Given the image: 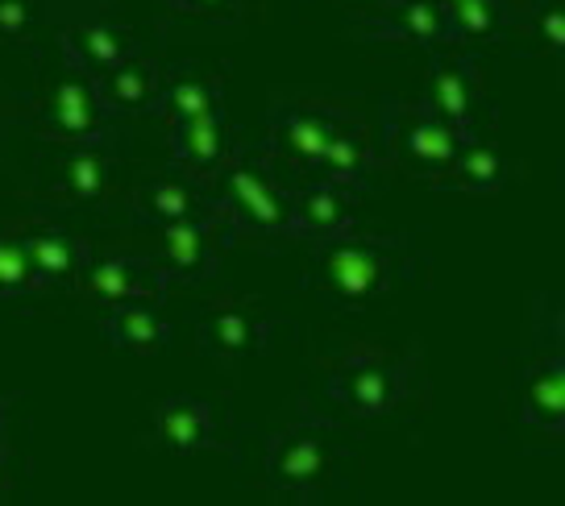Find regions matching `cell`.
<instances>
[{"mask_svg":"<svg viewBox=\"0 0 565 506\" xmlns=\"http://www.w3.org/2000/svg\"><path fill=\"white\" fill-rule=\"evenodd\" d=\"M209 208L221 216L233 241H296L291 183L263 141H233L225 162L209 179Z\"/></svg>","mask_w":565,"mask_h":506,"instance_id":"6da1fadb","label":"cell"},{"mask_svg":"<svg viewBox=\"0 0 565 506\" xmlns=\"http://www.w3.org/2000/svg\"><path fill=\"white\" fill-rule=\"evenodd\" d=\"M407 249L399 237L383 233H341L329 241H312V270L308 287L337 312H362L387 299L399 279H407Z\"/></svg>","mask_w":565,"mask_h":506,"instance_id":"7a4b0ae2","label":"cell"},{"mask_svg":"<svg viewBox=\"0 0 565 506\" xmlns=\"http://www.w3.org/2000/svg\"><path fill=\"white\" fill-rule=\"evenodd\" d=\"M341 432H345L341 423H333L329 416H317V411H303L291 423H282L279 432L266 440L263 456L270 486L282 489V494L317 498L350 453Z\"/></svg>","mask_w":565,"mask_h":506,"instance_id":"3957f363","label":"cell"},{"mask_svg":"<svg viewBox=\"0 0 565 506\" xmlns=\"http://www.w3.org/2000/svg\"><path fill=\"white\" fill-rule=\"evenodd\" d=\"M379 150L387 162H399L404 171L441 183L454 166V158L475 133H461L458 125L437 117L424 100H383L379 108Z\"/></svg>","mask_w":565,"mask_h":506,"instance_id":"277c9868","label":"cell"},{"mask_svg":"<svg viewBox=\"0 0 565 506\" xmlns=\"http://www.w3.org/2000/svg\"><path fill=\"white\" fill-rule=\"evenodd\" d=\"M58 75L51 88L42 91L38 105V129L51 146H79V141H113V125L117 117L105 108L96 75L71 63L67 54H58Z\"/></svg>","mask_w":565,"mask_h":506,"instance_id":"5b68a950","label":"cell"},{"mask_svg":"<svg viewBox=\"0 0 565 506\" xmlns=\"http://www.w3.org/2000/svg\"><path fill=\"white\" fill-rule=\"evenodd\" d=\"M324 395L353 419H383L412 395V366L387 353H345L329 369Z\"/></svg>","mask_w":565,"mask_h":506,"instance_id":"8992f818","label":"cell"},{"mask_svg":"<svg viewBox=\"0 0 565 506\" xmlns=\"http://www.w3.org/2000/svg\"><path fill=\"white\" fill-rule=\"evenodd\" d=\"M428 75H424V105L449 125H458L461 133H482V125L491 121V100L482 88L475 54L466 46H437Z\"/></svg>","mask_w":565,"mask_h":506,"instance_id":"52a82bcc","label":"cell"},{"mask_svg":"<svg viewBox=\"0 0 565 506\" xmlns=\"http://www.w3.org/2000/svg\"><path fill=\"white\" fill-rule=\"evenodd\" d=\"M233 245V233L221 225V216L212 208L195 212V216H183L175 225L159 228V249H154V262L162 266V274L171 282H209L225 254Z\"/></svg>","mask_w":565,"mask_h":506,"instance_id":"ba28073f","label":"cell"},{"mask_svg":"<svg viewBox=\"0 0 565 506\" xmlns=\"http://www.w3.org/2000/svg\"><path fill=\"white\" fill-rule=\"evenodd\" d=\"M275 329H279V315H270L249 299H233V303H216L195 320V341L209 357L233 366L270 349Z\"/></svg>","mask_w":565,"mask_h":506,"instance_id":"9c48e42d","label":"cell"},{"mask_svg":"<svg viewBox=\"0 0 565 506\" xmlns=\"http://www.w3.org/2000/svg\"><path fill=\"white\" fill-rule=\"evenodd\" d=\"M337 108L329 105H275L266 121V154L275 158L282 175H317L324 141L333 133Z\"/></svg>","mask_w":565,"mask_h":506,"instance_id":"30bf717a","label":"cell"},{"mask_svg":"<svg viewBox=\"0 0 565 506\" xmlns=\"http://www.w3.org/2000/svg\"><path fill=\"white\" fill-rule=\"evenodd\" d=\"M117 179L113 141H79V146H54L46 158V187L79 208L105 204Z\"/></svg>","mask_w":565,"mask_h":506,"instance_id":"8fae6325","label":"cell"},{"mask_svg":"<svg viewBox=\"0 0 565 506\" xmlns=\"http://www.w3.org/2000/svg\"><path fill=\"white\" fill-rule=\"evenodd\" d=\"M353 25L371 42H395V46H416V51L449 46L441 0H379L371 9H362V18Z\"/></svg>","mask_w":565,"mask_h":506,"instance_id":"7c38bea8","label":"cell"},{"mask_svg":"<svg viewBox=\"0 0 565 506\" xmlns=\"http://www.w3.org/2000/svg\"><path fill=\"white\" fill-rule=\"evenodd\" d=\"M362 216V192L341 187L333 179L308 175L303 183H291V225L296 241H329L358 228Z\"/></svg>","mask_w":565,"mask_h":506,"instance_id":"4fadbf2b","label":"cell"},{"mask_svg":"<svg viewBox=\"0 0 565 506\" xmlns=\"http://www.w3.org/2000/svg\"><path fill=\"white\" fill-rule=\"evenodd\" d=\"M154 440L162 453L192 461L200 453H221L225 449V423L209 399L195 395H171L154 407Z\"/></svg>","mask_w":565,"mask_h":506,"instance_id":"5bb4252c","label":"cell"},{"mask_svg":"<svg viewBox=\"0 0 565 506\" xmlns=\"http://www.w3.org/2000/svg\"><path fill=\"white\" fill-rule=\"evenodd\" d=\"M79 287L100 308H117V303H129V299H159L171 287V279L162 274V266L154 258L129 254V249H113V254H92Z\"/></svg>","mask_w":565,"mask_h":506,"instance_id":"9a60e30c","label":"cell"},{"mask_svg":"<svg viewBox=\"0 0 565 506\" xmlns=\"http://www.w3.org/2000/svg\"><path fill=\"white\" fill-rule=\"evenodd\" d=\"M379 162H383V150H379L374 133L366 129V121L358 112L337 108L333 133H329L324 150H320L317 175L333 179L341 187H353V192H366L374 171H379Z\"/></svg>","mask_w":565,"mask_h":506,"instance_id":"2e32d148","label":"cell"},{"mask_svg":"<svg viewBox=\"0 0 565 506\" xmlns=\"http://www.w3.org/2000/svg\"><path fill=\"white\" fill-rule=\"evenodd\" d=\"M141 51L138 34L121 25V21L105 18V13H88V18H75L58 30V54H67L71 63H79L92 75H105L117 63L134 58Z\"/></svg>","mask_w":565,"mask_h":506,"instance_id":"e0dca14e","label":"cell"},{"mask_svg":"<svg viewBox=\"0 0 565 506\" xmlns=\"http://www.w3.org/2000/svg\"><path fill=\"white\" fill-rule=\"evenodd\" d=\"M520 423L545 437L565 432V353L562 345L536 353L520 374Z\"/></svg>","mask_w":565,"mask_h":506,"instance_id":"ac0fdd59","label":"cell"},{"mask_svg":"<svg viewBox=\"0 0 565 506\" xmlns=\"http://www.w3.org/2000/svg\"><path fill=\"white\" fill-rule=\"evenodd\" d=\"M233 146V125L225 108H212L200 117L167 125V154L175 162V171H188L195 179H212V171L225 162Z\"/></svg>","mask_w":565,"mask_h":506,"instance_id":"d6986e66","label":"cell"},{"mask_svg":"<svg viewBox=\"0 0 565 506\" xmlns=\"http://www.w3.org/2000/svg\"><path fill=\"white\" fill-rule=\"evenodd\" d=\"M25 237V254H30V266H34V279L42 291H54V287H79L84 270L92 262V245L71 233L67 225H34L21 233Z\"/></svg>","mask_w":565,"mask_h":506,"instance_id":"ffe728a7","label":"cell"},{"mask_svg":"<svg viewBox=\"0 0 565 506\" xmlns=\"http://www.w3.org/2000/svg\"><path fill=\"white\" fill-rule=\"evenodd\" d=\"M100 332L113 349L134 353V357H154V353L171 349V341H175V329L159 308V299H129V303L105 308Z\"/></svg>","mask_w":565,"mask_h":506,"instance_id":"44dd1931","label":"cell"},{"mask_svg":"<svg viewBox=\"0 0 565 506\" xmlns=\"http://www.w3.org/2000/svg\"><path fill=\"white\" fill-rule=\"evenodd\" d=\"M209 208V179H195L188 171H171V175H159L150 183H141L134 200H129V212L138 225L162 228L175 225L183 216H195V212Z\"/></svg>","mask_w":565,"mask_h":506,"instance_id":"7402d4cb","label":"cell"},{"mask_svg":"<svg viewBox=\"0 0 565 506\" xmlns=\"http://www.w3.org/2000/svg\"><path fill=\"white\" fill-rule=\"evenodd\" d=\"M162 79H167V67L154 63L150 54H134L117 63L113 71L96 75L100 84V96H105V108L117 117V121H129V117H150L154 105H159Z\"/></svg>","mask_w":565,"mask_h":506,"instance_id":"603a6c76","label":"cell"},{"mask_svg":"<svg viewBox=\"0 0 565 506\" xmlns=\"http://www.w3.org/2000/svg\"><path fill=\"white\" fill-rule=\"evenodd\" d=\"M212 108H225V84L216 75L192 67H167L159 105L150 117H159L162 125H175L188 121V117H200V112H212Z\"/></svg>","mask_w":565,"mask_h":506,"instance_id":"cb8c5ba5","label":"cell"},{"mask_svg":"<svg viewBox=\"0 0 565 506\" xmlns=\"http://www.w3.org/2000/svg\"><path fill=\"white\" fill-rule=\"evenodd\" d=\"M508 183V158L499 154V146L475 133L454 158V166L441 175L437 187H449V192H466V195H491Z\"/></svg>","mask_w":565,"mask_h":506,"instance_id":"d4e9b609","label":"cell"},{"mask_svg":"<svg viewBox=\"0 0 565 506\" xmlns=\"http://www.w3.org/2000/svg\"><path fill=\"white\" fill-rule=\"evenodd\" d=\"M515 0H449L445 4V25H449V46H487L512 25Z\"/></svg>","mask_w":565,"mask_h":506,"instance_id":"484cf974","label":"cell"},{"mask_svg":"<svg viewBox=\"0 0 565 506\" xmlns=\"http://www.w3.org/2000/svg\"><path fill=\"white\" fill-rule=\"evenodd\" d=\"M34 295H42V287H38L30 254H25V237L0 233V303H25Z\"/></svg>","mask_w":565,"mask_h":506,"instance_id":"4316f807","label":"cell"},{"mask_svg":"<svg viewBox=\"0 0 565 506\" xmlns=\"http://www.w3.org/2000/svg\"><path fill=\"white\" fill-rule=\"evenodd\" d=\"M512 21H520L553 58L565 54V9L557 0H524V9L512 13Z\"/></svg>","mask_w":565,"mask_h":506,"instance_id":"83f0119b","label":"cell"},{"mask_svg":"<svg viewBox=\"0 0 565 506\" xmlns=\"http://www.w3.org/2000/svg\"><path fill=\"white\" fill-rule=\"evenodd\" d=\"M175 13H188V18L212 21V25H233L242 18V4L246 0H167Z\"/></svg>","mask_w":565,"mask_h":506,"instance_id":"f1b7e54d","label":"cell"},{"mask_svg":"<svg viewBox=\"0 0 565 506\" xmlns=\"http://www.w3.org/2000/svg\"><path fill=\"white\" fill-rule=\"evenodd\" d=\"M42 0H0V37H25L38 21Z\"/></svg>","mask_w":565,"mask_h":506,"instance_id":"f546056e","label":"cell"},{"mask_svg":"<svg viewBox=\"0 0 565 506\" xmlns=\"http://www.w3.org/2000/svg\"><path fill=\"white\" fill-rule=\"evenodd\" d=\"M0 449H9V399H0Z\"/></svg>","mask_w":565,"mask_h":506,"instance_id":"4dcf8cb0","label":"cell"},{"mask_svg":"<svg viewBox=\"0 0 565 506\" xmlns=\"http://www.w3.org/2000/svg\"><path fill=\"white\" fill-rule=\"evenodd\" d=\"M9 489V449H0V494Z\"/></svg>","mask_w":565,"mask_h":506,"instance_id":"1f68e13d","label":"cell"},{"mask_svg":"<svg viewBox=\"0 0 565 506\" xmlns=\"http://www.w3.org/2000/svg\"><path fill=\"white\" fill-rule=\"evenodd\" d=\"M350 4H358V9H371V4H379V0H350Z\"/></svg>","mask_w":565,"mask_h":506,"instance_id":"d6a6232c","label":"cell"},{"mask_svg":"<svg viewBox=\"0 0 565 506\" xmlns=\"http://www.w3.org/2000/svg\"><path fill=\"white\" fill-rule=\"evenodd\" d=\"M0 141H4V112H0Z\"/></svg>","mask_w":565,"mask_h":506,"instance_id":"836d02e7","label":"cell"},{"mask_svg":"<svg viewBox=\"0 0 565 506\" xmlns=\"http://www.w3.org/2000/svg\"><path fill=\"white\" fill-rule=\"evenodd\" d=\"M0 308H4V303H0Z\"/></svg>","mask_w":565,"mask_h":506,"instance_id":"e575fe53","label":"cell"}]
</instances>
